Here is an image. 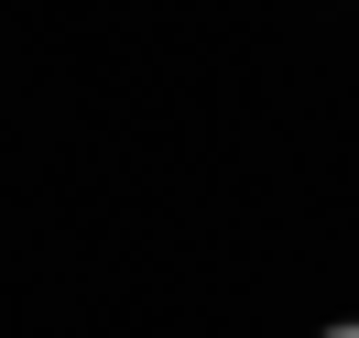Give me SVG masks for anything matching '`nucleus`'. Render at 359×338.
I'll list each match as a JSON object with an SVG mask.
<instances>
[{
	"instance_id": "f257e3e1",
	"label": "nucleus",
	"mask_w": 359,
	"mask_h": 338,
	"mask_svg": "<svg viewBox=\"0 0 359 338\" xmlns=\"http://www.w3.org/2000/svg\"><path fill=\"white\" fill-rule=\"evenodd\" d=\"M316 338H359V316H337V327H316Z\"/></svg>"
}]
</instances>
